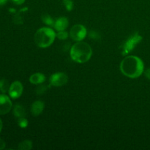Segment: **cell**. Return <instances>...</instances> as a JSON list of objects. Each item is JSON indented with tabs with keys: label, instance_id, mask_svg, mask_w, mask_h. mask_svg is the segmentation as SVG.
<instances>
[{
	"label": "cell",
	"instance_id": "6da1fadb",
	"mask_svg": "<svg viewBox=\"0 0 150 150\" xmlns=\"http://www.w3.org/2000/svg\"><path fill=\"white\" fill-rule=\"evenodd\" d=\"M122 73L130 79H137L144 71L143 61L136 56H127L120 63Z\"/></svg>",
	"mask_w": 150,
	"mask_h": 150
},
{
	"label": "cell",
	"instance_id": "7a4b0ae2",
	"mask_svg": "<svg viewBox=\"0 0 150 150\" xmlns=\"http://www.w3.org/2000/svg\"><path fill=\"white\" fill-rule=\"evenodd\" d=\"M70 57L74 62L80 64L87 62L92 55V49L87 42L79 41L70 49Z\"/></svg>",
	"mask_w": 150,
	"mask_h": 150
},
{
	"label": "cell",
	"instance_id": "3957f363",
	"mask_svg": "<svg viewBox=\"0 0 150 150\" xmlns=\"http://www.w3.org/2000/svg\"><path fill=\"white\" fill-rule=\"evenodd\" d=\"M57 35L51 28L42 27L38 29L35 34L34 40L38 47L45 48L52 45Z\"/></svg>",
	"mask_w": 150,
	"mask_h": 150
},
{
	"label": "cell",
	"instance_id": "277c9868",
	"mask_svg": "<svg viewBox=\"0 0 150 150\" xmlns=\"http://www.w3.org/2000/svg\"><path fill=\"white\" fill-rule=\"evenodd\" d=\"M142 39L143 38L142 35H139V32H136L133 35H131L121 46L122 54L123 56H126L130 54L137 46L138 44L142 42Z\"/></svg>",
	"mask_w": 150,
	"mask_h": 150
},
{
	"label": "cell",
	"instance_id": "5b68a950",
	"mask_svg": "<svg viewBox=\"0 0 150 150\" xmlns=\"http://www.w3.org/2000/svg\"><path fill=\"white\" fill-rule=\"evenodd\" d=\"M87 35L86 27L81 24L74 25L70 31V38L76 42L82 41Z\"/></svg>",
	"mask_w": 150,
	"mask_h": 150
},
{
	"label": "cell",
	"instance_id": "8992f818",
	"mask_svg": "<svg viewBox=\"0 0 150 150\" xmlns=\"http://www.w3.org/2000/svg\"><path fill=\"white\" fill-rule=\"evenodd\" d=\"M68 81V76L64 73L57 72L50 76V84L53 86H62Z\"/></svg>",
	"mask_w": 150,
	"mask_h": 150
},
{
	"label": "cell",
	"instance_id": "52a82bcc",
	"mask_svg": "<svg viewBox=\"0 0 150 150\" xmlns=\"http://www.w3.org/2000/svg\"><path fill=\"white\" fill-rule=\"evenodd\" d=\"M13 107L11 100L4 94L0 95V115H4L9 113Z\"/></svg>",
	"mask_w": 150,
	"mask_h": 150
},
{
	"label": "cell",
	"instance_id": "ba28073f",
	"mask_svg": "<svg viewBox=\"0 0 150 150\" xmlns=\"http://www.w3.org/2000/svg\"><path fill=\"white\" fill-rule=\"evenodd\" d=\"M23 90V87L22 83L18 81H16L13 82L10 85L8 91L9 95L13 99H18L21 96Z\"/></svg>",
	"mask_w": 150,
	"mask_h": 150
},
{
	"label": "cell",
	"instance_id": "9c48e42d",
	"mask_svg": "<svg viewBox=\"0 0 150 150\" xmlns=\"http://www.w3.org/2000/svg\"><path fill=\"white\" fill-rule=\"evenodd\" d=\"M45 108V103L42 100H36L32 104L31 106V112L34 117H38L42 114Z\"/></svg>",
	"mask_w": 150,
	"mask_h": 150
},
{
	"label": "cell",
	"instance_id": "30bf717a",
	"mask_svg": "<svg viewBox=\"0 0 150 150\" xmlns=\"http://www.w3.org/2000/svg\"><path fill=\"white\" fill-rule=\"evenodd\" d=\"M69 26L68 19L65 17H60L54 21V26L58 32L64 31Z\"/></svg>",
	"mask_w": 150,
	"mask_h": 150
},
{
	"label": "cell",
	"instance_id": "8fae6325",
	"mask_svg": "<svg viewBox=\"0 0 150 150\" xmlns=\"http://www.w3.org/2000/svg\"><path fill=\"white\" fill-rule=\"evenodd\" d=\"M45 81V76L42 73H35L32 74L29 78V81L31 83L35 85L41 84Z\"/></svg>",
	"mask_w": 150,
	"mask_h": 150
},
{
	"label": "cell",
	"instance_id": "7c38bea8",
	"mask_svg": "<svg viewBox=\"0 0 150 150\" xmlns=\"http://www.w3.org/2000/svg\"><path fill=\"white\" fill-rule=\"evenodd\" d=\"M13 115L17 119L21 118V117H25L26 111H25L24 108L20 104L15 105L14 108H13Z\"/></svg>",
	"mask_w": 150,
	"mask_h": 150
},
{
	"label": "cell",
	"instance_id": "4fadbf2b",
	"mask_svg": "<svg viewBox=\"0 0 150 150\" xmlns=\"http://www.w3.org/2000/svg\"><path fill=\"white\" fill-rule=\"evenodd\" d=\"M18 149L20 150H30L32 149V142L30 140H24L18 144Z\"/></svg>",
	"mask_w": 150,
	"mask_h": 150
},
{
	"label": "cell",
	"instance_id": "5bb4252c",
	"mask_svg": "<svg viewBox=\"0 0 150 150\" xmlns=\"http://www.w3.org/2000/svg\"><path fill=\"white\" fill-rule=\"evenodd\" d=\"M10 83L6 79H1L0 80V91L2 93H6L9 91L10 89Z\"/></svg>",
	"mask_w": 150,
	"mask_h": 150
},
{
	"label": "cell",
	"instance_id": "9a60e30c",
	"mask_svg": "<svg viewBox=\"0 0 150 150\" xmlns=\"http://www.w3.org/2000/svg\"><path fill=\"white\" fill-rule=\"evenodd\" d=\"M41 19H42V22H43L45 24L48 25V26H54V19H53V18L51 17L50 15L47 14V13H45V14H43L42 16Z\"/></svg>",
	"mask_w": 150,
	"mask_h": 150
},
{
	"label": "cell",
	"instance_id": "2e32d148",
	"mask_svg": "<svg viewBox=\"0 0 150 150\" xmlns=\"http://www.w3.org/2000/svg\"><path fill=\"white\" fill-rule=\"evenodd\" d=\"M17 123L19 127H21V128H26L29 125L28 120L25 117H21V118L18 119Z\"/></svg>",
	"mask_w": 150,
	"mask_h": 150
},
{
	"label": "cell",
	"instance_id": "e0dca14e",
	"mask_svg": "<svg viewBox=\"0 0 150 150\" xmlns=\"http://www.w3.org/2000/svg\"><path fill=\"white\" fill-rule=\"evenodd\" d=\"M63 4L67 11H71L74 7V4L72 0H63Z\"/></svg>",
	"mask_w": 150,
	"mask_h": 150
},
{
	"label": "cell",
	"instance_id": "ac0fdd59",
	"mask_svg": "<svg viewBox=\"0 0 150 150\" xmlns=\"http://www.w3.org/2000/svg\"><path fill=\"white\" fill-rule=\"evenodd\" d=\"M13 22L16 24H22L23 23V18H22V16H21L20 11L14 16V18H13Z\"/></svg>",
	"mask_w": 150,
	"mask_h": 150
},
{
	"label": "cell",
	"instance_id": "d6986e66",
	"mask_svg": "<svg viewBox=\"0 0 150 150\" xmlns=\"http://www.w3.org/2000/svg\"><path fill=\"white\" fill-rule=\"evenodd\" d=\"M57 37L58 38V39L61 40H66L68 38V33L65 30L60 31L57 34Z\"/></svg>",
	"mask_w": 150,
	"mask_h": 150
},
{
	"label": "cell",
	"instance_id": "ffe728a7",
	"mask_svg": "<svg viewBox=\"0 0 150 150\" xmlns=\"http://www.w3.org/2000/svg\"><path fill=\"white\" fill-rule=\"evenodd\" d=\"M14 4H17V5H21V4H23L25 1V0H11Z\"/></svg>",
	"mask_w": 150,
	"mask_h": 150
},
{
	"label": "cell",
	"instance_id": "44dd1931",
	"mask_svg": "<svg viewBox=\"0 0 150 150\" xmlns=\"http://www.w3.org/2000/svg\"><path fill=\"white\" fill-rule=\"evenodd\" d=\"M6 144L5 142H4V140H2L1 139H0V150L4 149L5 148Z\"/></svg>",
	"mask_w": 150,
	"mask_h": 150
},
{
	"label": "cell",
	"instance_id": "7402d4cb",
	"mask_svg": "<svg viewBox=\"0 0 150 150\" xmlns=\"http://www.w3.org/2000/svg\"><path fill=\"white\" fill-rule=\"evenodd\" d=\"M144 75L149 80H150V68L146 69V71L144 72Z\"/></svg>",
	"mask_w": 150,
	"mask_h": 150
},
{
	"label": "cell",
	"instance_id": "603a6c76",
	"mask_svg": "<svg viewBox=\"0 0 150 150\" xmlns=\"http://www.w3.org/2000/svg\"><path fill=\"white\" fill-rule=\"evenodd\" d=\"M7 0H0V6L5 4L7 3Z\"/></svg>",
	"mask_w": 150,
	"mask_h": 150
},
{
	"label": "cell",
	"instance_id": "cb8c5ba5",
	"mask_svg": "<svg viewBox=\"0 0 150 150\" xmlns=\"http://www.w3.org/2000/svg\"><path fill=\"white\" fill-rule=\"evenodd\" d=\"M2 127H3V124H2V121H1V118H0V133H1V130H2Z\"/></svg>",
	"mask_w": 150,
	"mask_h": 150
}]
</instances>
